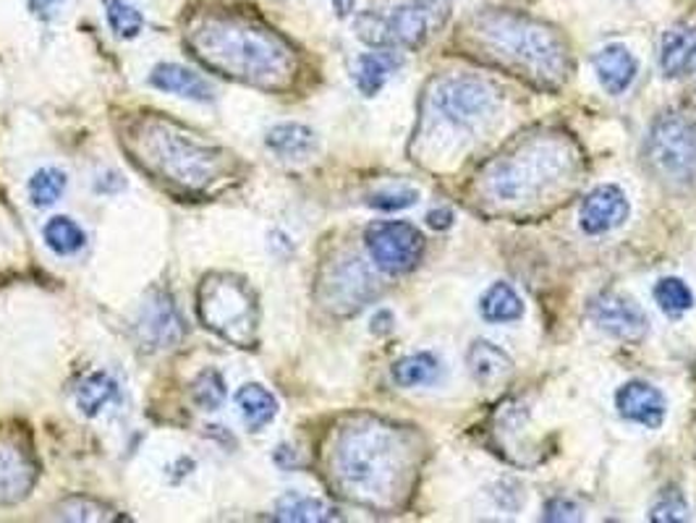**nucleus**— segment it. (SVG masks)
Masks as SVG:
<instances>
[{
    "mask_svg": "<svg viewBox=\"0 0 696 523\" xmlns=\"http://www.w3.org/2000/svg\"><path fill=\"white\" fill-rule=\"evenodd\" d=\"M466 364H469L474 379H477L479 385H485V388L503 382L513 369L509 353L498 349V345L490 343V340H477V343L469 349V353H466Z\"/></svg>",
    "mask_w": 696,
    "mask_h": 523,
    "instance_id": "nucleus-20",
    "label": "nucleus"
},
{
    "mask_svg": "<svg viewBox=\"0 0 696 523\" xmlns=\"http://www.w3.org/2000/svg\"><path fill=\"white\" fill-rule=\"evenodd\" d=\"M479 312L487 323H513L524 314V301L509 283L498 280L479 299Z\"/></svg>",
    "mask_w": 696,
    "mask_h": 523,
    "instance_id": "nucleus-25",
    "label": "nucleus"
},
{
    "mask_svg": "<svg viewBox=\"0 0 696 523\" xmlns=\"http://www.w3.org/2000/svg\"><path fill=\"white\" fill-rule=\"evenodd\" d=\"M429 102L438 110L440 115H445L451 123H466L479 121L487 113H492L498 105V92L483 78L472 76H455V78H442L435 84Z\"/></svg>",
    "mask_w": 696,
    "mask_h": 523,
    "instance_id": "nucleus-10",
    "label": "nucleus"
},
{
    "mask_svg": "<svg viewBox=\"0 0 696 523\" xmlns=\"http://www.w3.org/2000/svg\"><path fill=\"white\" fill-rule=\"evenodd\" d=\"M576 155L561 136H532L485 168V196L498 205H526L574 175Z\"/></svg>",
    "mask_w": 696,
    "mask_h": 523,
    "instance_id": "nucleus-5",
    "label": "nucleus"
},
{
    "mask_svg": "<svg viewBox=\"0 0 696 523\" xmlns=\"http://www.w3.org/2000/svg\"><path fill=\"white\" fill-rule=\"evenodd\" d=\"M388 35L393 45L403 48H419L429 35V11L425 3H401L399 9L386 16Z\"/></svg>",
    "mask_w": 696,
    "mask_h": 523,
    "instance_id": "nucleus-17",
    "label": "nucleus"
},
{
    "mask_svg": "<svg viewBox=\"0 0 696 523\" xmlns=\"http://www.w3.org/2000/svg\"><path fill=\"white\" fill-rule=\"evenodd\" d=\"M63 0H29V11L35 13L37 19L48 22V19L56 16V9L61 5Z\"/></svg>",
    "mask_w": 696,
    "mask_h": 523,
    "instance_id": "nucleus-38",
    "label": "nucleus"
},
{
    "mask_svg": "<svg viewBox=\"0 0 696 523\" xmlns=\"http://www.w3.org/2000/svg\"><path fill=\"white\" fill-rule=\"evenodd\" d=\"M660 65L666 76H683L696 65V26H675L662 35Z\"/></svg>",
    "mask_w": 696,
    "mask_h": 523,
    "instance_id": "nucleus-19",
    "label": "nucleus"
},
{
    "mask_svg": "<svg viewBox=\"0 0 696 523\" xmlns=\"http://www.w3.org/2000/svg\"><path fill=\"white\" fill-rule=\"evenodd\" d=\"M265 144L276 155L289 157V160H304L315 149V131L302 126V123H281V126L268 131Z\"/></svg>",
    "mask_w": 696,
    "mask_h": 523,
    "instance_id": "nucleus-24",
    "label": "nucleus"
},
{
    "mask_svg": "<svg viewBox=\"0 0 696 523\" xmlns=\"http://www.w3.org/2000/svg\"><path fill=\"white\" fill-rule=\"evenodd\" d=\"M427 222L435 231H442V228H448L453 222V212H448V209H432V212L427 215Z\"/></svg>",
    "mask_w": 696,
    "mask_h": 523,
    "instance_id": "nucleus-39",
    "label": "nucleus"
},
{
    "mask_svg": "<svg viewBox=\"0 0 696 523\" xmlns=\"http://www.w3.org/2000/svg\"><path fill=\"white\" fill-rule=\"evenodd\" d=\"M647 157L662 179L692 183L696 179V118L668 110L652 123Z\"/></svg>",
    "mask_w": 696,
    "mask_h": 523,
    "instance_id": "nucleus-7",
    "label": "nucleus"
},
{
    "mask_svg": "<svg viewBox=\"0 0 696 523\" xmlns=\"http://www.w3.org/2000/svg\"><path fill=\"white\" fill-rule=\"evenodd\" d=\"M589 317L610 338L626 340V343H636L649 330L647 314L626 293H602V296H597L589 306Z\"/></svg>",
    "mask_w": 696,
    "mask_h": 523,
    "instance_id": "nucleus-12",
    "label": "nucleus"
},
{
    "mask_svg": "<svg viewBox=\"0 0 696 523\" xmlns=\"http://www.w3.org/2000/svg\"><path fill=\"white\" fill-rule=\"evenodd\" d=\"M236 403L239 411H242L244 424L252 431H262L272 418L278 416V398L257 382L244 385V388L236 392Z\"/></svg>",
    "mask_w": 696,
    "mask_h": 523,
    "instance_id": "nucleus-21",
    "label": "nucleus"
},
{
    "mask_svg": "<svg viewBox=\"0 0 696 523\" xmlns=\"http://www.w3.org/2000/svg\"><path fill=\"white\" fill-rule=\"evenodd\" d=\"M42 239L58 257H71V254L82 252V246L87 244V233L82 231L80 222L66 218V215H56V218L45 222Z\"/></svg>",
    "mask_w": 696,
    "mask_h": 523,
    "instance_id": "nucleus-26",
    "label": "nucleus"
},
{
    "mask_svg": "<svg viewBox=\"0 0 696 523\" xmlns=\"http://www.w3.org/2000/svg\"><path fill=\"white\" fill-rule=\"evenodd\" d=\"M469 39L487 61L537 89H558L574 69L565 39L550 24L516 11H479L469 24Z\"/></svg>",
    "mask_w": 696,
    "mask_h": 523,
    "instance_id": "nucleus-3",
    "label": "nucleus"
},
{
    "mask_svg": "<svg viewBox=\"0 0 696 523\" xmlns=\"http://www.w3.org/2000/svg\"><path fill=\"white\" fill-rule=\"evenodd\" d=\"M373 293L375 278L356 257H349L341 265H335L320 283V296L325 306L338 314L356 312Z\"/></svg>",
    "mask_w": 696,
    "mask_h": 523,
    "instance_id": "nucleus-11",
    "label": "nucleus"
},
{
    "mask_svg": "<svg viewBox=\"0 0 696 523\" xmlns=\"http://www.w3.org/2000/svg\"><path fill=\"white\" fill-rule=\"evenodd\" d=\"M416 199H419V194L416 192H382V194L369 196V207L403 209V207H412Z\"/></svg>",
    "mask_w": 696,
    "mask_h": 523,
    "instance_id": "nucleus-36",
    "label": "nucleus"
},
{
    "mask_svg": "<svg viewBox=\"0 0 696 523\" xmlns=\"http://www.w3.org/2000/svg\"><path fill=\"white\" fill-rule=\"evenodd\" d=\"M688 506L683 502L681 495H666L652 508V521H686Z\"/></svg>",
    "mask_w": 696,
    "mask_h": 523,
    "instance_id": "nucleus-35",
    "label": "nucleus"
},
{
    "mask_svg": "<svg viewBox=\"0 0 696 523\" xmlns=\"http://www.w3.org/2000/svg\"><path fill=\"white\" fill-rule=\"evenodd\" d=\"M132 160L145 173L184 192H205L228 168V153L199 142L160 115L136 118L123 136Z\"/></svg>",
    "mask_w": 696,
    "mask_h": 523,
    "instance_id": "nucleus-4",
    "label": "nucleus"
},
{
    "mask_svg": "<svg viewBox=\"0 0 696 523\" xmlns=\"http://www.w3.org/2000/svg\"><path fill=\"white\" fill-rule=\"evenodd\" d=\"M545 519L548 521H576L578 519V508L571 500H550L545 506Z\"/></svg>",
    "mask_w": 696,
    "mask_h": 523,
    "instance_id": "nucleus-37",
    "label": "nucleus"
},
{
    "mask_svg": "<svg viewBox=\"0 0 696 523\" xmlns=\"http://www.w3.org/2000/svg\"><path fill=\"white\" fill-rule=\"evenodd\" d=\"M440 375V364L432 353H414L393 364V379L401 388H419V385L435 382Z\"/></svg>",
    "mask_w": 696,
    "mask_h": 523,
    "instance_id": "nucleus-28",
    "label": "nucleus"
},
{
    "mask_svg": "<svg viewBox=\"0 0 696 523\" xmlns=\"http://www.w3.org/2000/svg\"><path fill=\"white\" fill-rule=\"evenodd\" d=\"M655 301L668 317H681L694 306V293L681 278H662L655 285Z\"/></svg>",
    "mask_w": 696,
    "mask_h": 523,
    "instance_id": "nucleus-31",
    "label": "nucleus"
},
{
    "mask_svg": "<svg viewBox=\"0 0 696 523\" xmlns=\"http://www.w3.org/2000/svg\"><path fill=\"white\" fill-rule=\"evenodd\" d=\"M414 469V448L399 427L362 416L338 429L330 450V474L349 500L390 508L401 500Z\"/></svg>",
    "mask_w": 696,
    "mask_h": 523,
    "instance_id": "nucleus-2",
    "label": "nucleus"
},
{
    "mask_svg": "<svg viewBox=\"0 0 696 523\" xmlns=\"http://www.w3.org/2000/svg\"><path fill=\"white\" fill-rule=\"evenodd\" d=\"M115 396H119V382L108 372H93L76 388V405L84 416H97Z\"/></svg>",
    "mask_w": 696,
    "mask_h": 523,
    "instance_id": "nucleus-27",
    "label": "nucleus"
},
{
    "mask_svg": "<svg viewBox=\"0 0 696 523\" xmlns=\"http://www.w3.org/2000/svg\"><path fill=\"white\" fill-rule=\"evenodd\" d=\"M93 513H100L106 521L113 519V515H108L106 508L97 506L93 500H82V497H74V500L63 502V506L58 508V519L63 521H100Z\"/></svg>",
    "mask_w": 696,
    "mask_h": 523,
    "instance_id": "nucleus-34",
    "label": "nucleus"
},
{
    "mask_svg": "<svg viewBox=\"0 0 696 523\" xmlns=\"http://www.w3.org/2000/svg\"><path fill=\"white\" fill-rule=\"evenodd\" d=\"M628 218V199L621 188L613 186V183H605V186H597L587 199L582 202V212H578V220H582V228L591 235H600L613 231V228H621Z\"/></svg>",
    "mask_w": 696,
    "mask_h": 523,
    "instance_id": "nucleus-14",
    "label": "nucleus"
},
{
    "mask_svg": "<svg viewBox=\"0 0 696 523\" xmlns=\"http://www.w3.org/2000/svg\"><path fill=\"white\" fill-rule=\"evenodd\" d=\"M276 519L294 521V523H320V521H341V513H338L330 502L320 500V497L291 492L278 502Z\"/></svg>",
    "mask_w": 696,
    "mask_h": 523,
    "instance_id": "nucleus-23",
    "label": "nucleus"
},
{
    "mask_svg": "<svg viewBox=\"0 0 696 523\" xmlns=\"http://www.w3.org/2000/svg\"><path fill=\"white\" fill-rule=\"evenodd\" d=\"M29 199L35 207H50L66 192V173L56 168L37 170L29 179Z\"/></svg>",
    "mask_w": 696,
    "mask_h": 523,
    "instance_id": "nucleus-30",
    "label": "nucleus"
},
{
    "mask_svg": "<svg viewBox=\"0 0 696 523\" xmlns=\"http://www.w3.org/2000/svg\"><path fill=\"white\" fill-rule=\"evenodd\" d=\"M199 319L207 330L236 349L257 343L259 309L246 280L231 272H212L202 280L197 293Z\"/></svg>",
    "mask_w": 696,
    "mask_h": 523,
    "instance_id": "nucleus-6",
    "label": "nucleus"
},
{
    "mask_svg": "<svg viewBox=\"0 0 696 523\" xmlns=\"http://www.w3.org/2000/svg\"><path fill=\"white\" fill-rule=\"evenodd\" d=\"M591 63H595L597 78H600V84L610 95L626 92L636 76V58L623 45H608V48L597 52Z\"/></svg>",
    "mask_w": 696,
    "mask_h": 523,
    "instance_id": "nucleus-18",
    "label": "nucleus"
},
{
    "mask_svg": "<svg viewBox=\"0 0 696 523\" xmlns=\"http://www.w3.org/2000/svg\"><path fill=\"white\" fill-rule=\"evenodd\" d=\"M136 330H139L142 345H147L149 351L175 349L181 343V338H184V319L179 317L173 299L168 293L158 291L142 306Z\"/></svg>",
    "mask_w": 696,
    "mask_h": 523,
    "instance_id": "nucleus-13",
    "label": "nucleus"
},
{
    "mask_svg": "<svg viewBox=\"0 0 696 523\" xmlns=\"http://www.w3.org/2000/svg\"><path fill=\"white\" fill-rule=\"evenodd\" d=\"M615 405L621 411L623 418L628 422L644 424V427L657 429L662 422H666V396L655 388V385L642 382V379H634V382H626L615 396Z\"/></svg>",
    "mask_w": 696,
    "mask_h": 523,
    "instance_id": "nucleus-15",
    "label": "nucleus"
},
{
    "mask_svg": "<svg viewBox=\"0 0 696 523\" xmlns=\"http://www.w3.org/2000/svg\"><path fill=\"white\" fill-rule=\"evenodd\" d=\"M192 401L202 411H218L225 401V382L218 369L199 372V377L192 382Z\"/></svg>",
    "mask_w": 696,
    "mask_h": 523,
    "instance_id": "nucleus-32",
    "label": "nucleus"
},
{
    "mask_svg": "<svg viewBox=\"0 0 696 523\" xmlns=\"http://www.w3.org/2000/svg\"><path fill=\"white\" fill-rule=\"evenodd\" d=\"M192 56L233 82L265 92H283L294 84L296 50L268 24L244 13H207L188 26Z\"/></svg>",
    "mask_w": 696,
    "mask_h": 523,
    "instance_id": "nucleus-1",
    "label": "nucleus"
},
{
    "mask_svg": "<svg viewBox=\"0 0 696 523\" xmlns=\"http://www.w3.org/2000/svg\"><path fill=\"white\" fill-rule=\"evenodd\" d=\"M401 65V58L393 56V52H364V56L356 61V87L364 97H375L377 92L388 84L390 74Z\"/></svg>",
    "mask_w": 696,
    "mask_h": 523,
    "instance_id": "nucleus-22",
    "label": "nucleus"
},
{
    "mask_svg": "<svg viewBox=\"0 0 696 523\" xmlns=\"http://www.w3.org/2000/svg\"><path fill=\"white\" fill-rule=\"evenodd\" d=\"M149 84H152L155 89L168 92V95L186 97V100L194 102H210L215 97L212 84L207 82V78H202L197 71L179 63L155 65L152 74H149Z\"/></svg>",
    "mask_w": 696,
    "mask_h": 523,
    "instance_id": "nucleus-16",
    "label": "nucleus"
},
{
    "mask_svg": "<svg viewBox=\"0 0 696 523\" xmlns=\"http://www.w3.org/2000/svg\"><path fill=\"white\" fill-rule=\"evenodd\" d=\"M40 463L24 429L0 427V506H14L32 492Z\"/></svg>",
    "mask_w": 696,
    "mask_h": 523,
    "instance_id": "nucleus-9",
    "label": "nucleus"
},
{
    "mask_svg": "<svg viewBox=\"0 0 696 523\" xmlns=\"http://www.w3.org/2000/svg\"><path fill=\"white\" fill-rule=\"evenodd\" d=\"M369 257L382 272L403 275L414 270L425 254V235L412 222L377 220L364 233Z\"/></svg>",
    "mask_w": 696,
    "mask_h": 523,
    "instance_id": "nucleus-8",
    "label": "nucleus"
},
{
    "mask_svg": "<svg viewBox=\"0 0 696 523\" xmlns=\"http://www.w3.org/2000/svg\"><path fill=\"white\" fill-rule=\"evenodd\" d=\"M356 35L367 45H373V48H390V45H393L388 35L386 16L377 11H367L356 19Z\"/></svg>",
    "mask_w": 696,
    "mask_h": 523,
    "instance_id": "nucleus-33",
    "label": "nucleus"
},
{
    "mask_svg": "<svg viewBox=\"0 0 696 523\" xmlns=\"http://www.w3.org/2000/svg\"><path fill=\"white\" fill-rule=\"evenodd\" d=\"M330 3H333L338 19H349L356 11V0H330Z\"/></svg>",
    "mask_w": 696,
    "mask_h": 523,
    "instance_id": "nucleus-40",
    "label": "nucleus"
},
{
    "mask_svg": "<svg viewBox=\"0 0 696 523\" xmlns=\"http://www.w3.org/2000/svg\"><path fill=\"white\" fill-rule=\"evenodd\" d=\"M102 9H106L108 26L113 29L115 37L134 39L145 29V16H142V11L136 9L132 0H102Z\"/></svg>",
    "mask_w": 696,
    "mask_h": 523,
    "instance_id": "nucleus-29",
    "label": "nucleus"
}]
</instances>
